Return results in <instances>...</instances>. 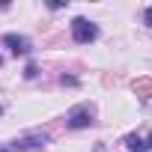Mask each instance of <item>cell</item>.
Wrapping results in <instances>:
<instances>
[{
	"mask_svg": "<svg viewBox=\"0 0 152 152\" xmlns=\"http://www.w3.org/2000/svg\"><path fill=\"white\" fill-rule=\"evenodd\" d=\"M66 122H69V128H90L96 122V110L90 104H78V107L69 110V119Z\"/></svg>",
	"mask_w": 152,
	"mask_h": 152,
	"instance_id": "obj_2",
	"label": "cell"
},
{
	"mask_svg": "<svg viewBox=\"0 0 152 152\" xmlns=\"http://www.w3.org/2000/svg\"><path fill=\"white\" fill-rule=\"evenodd\" d=\"M36 75H39V69H36V63H30V66L24 69V78H36Z\"/></svg>",
	"mask_w": 152,
	"mask_h": 152,
	"instance_id": "obj_7",
	"label": "cell"
},
{
	"mask_svg": "<svg viewBox=\"0 0 152 152\" xmlns=\"http://www.w3.org/2000/svg\"><path fill=\"white\" fill-rule=\"evenodd\" d=\"M0 113H3V107H0Z\"/></svg>",
	"mask_w": 152,
	"mask_h": 152,
	"instance_id": "obj_11",
	"label": "cell"
},
{
	"mask_svg": "<svg viewBox=\"0 0 152 152\" xmlns=\"http://www.w3.org/2000/svg\"><path fill=\"white\" fill-rule=\"evenodd\" d=\"M143 21H146V27H152V6L146 9V15H143Z\"/></svg>",
	"mask_w": 152,
	"mask_h": 152,
	"instance_id": "obj_9",
	"label": "cell"
},
{
	"mask_svg": "<svg viewBox=\"0 0 152 152\" xmlns=\"http://www.w3.org/2000/svg\"><path fill=\"white\" fill-rule=\"evenodd\" d=\"M125 149L128 152H149V146H146V140L140 134H128L125 137Z\"/></svg>",
	"mask_w": 152,
	"mask_h": 152,
	"instance_id": "obj_5",
	"label": "cell"
},
{
	"mask_svg": "<svg viewBox=\"0 0 152 152\" xmlns=\"http://www.w3.org/2000/svg\"><path fill=\"white\" fill-rule=\"evenodd\" d=\"M146 146H149V149H152V134H149V137H146Z\"/></svg>",
	"mask_w": 152,
	"mask_h": 152,
	"instance_id": "obj_10",
	"label": "cell"
},
{
	"mask_svg": "<svg viewBox=\"0 0 152 152\" xmlns=\"http://www.w3.org/2000/svg\"><path fill=\"white\" fill-rule=\"evenodd\" d=\"M45 143H48V134L36 131V134H27V137H18V140L12 143V149H42Z\"/></svg>",
	"mask_w": 152,
	"mask_h": 152,
	"instance_id": "obj_4",
	"label": "cell"
},
{
	"mask_svg": "<svg viewBox=\"0 0 152 152\" xmlns=\"http://www.w3.org/2000/svg\"><path fill=\"white\" fill-rule=\"evenodd\" d=\"M131 87H134V93H137L143 102H146V99H152V81H149V78H140V81H134Z\"/></svg>",
	"mask_w": 152,
	"mask_h": 152,
	"instance_id": "obj_6",
	"label": "cell"
},
{
	"mask_svg": "<svg viewBox=\"0 0 152 152\" xmlns=\"http://www.w3.org/2000/svg\"><path fill=\"white\" fill-rule=\"evenodd\" d=\"M60 81H63V84H69V87H75V84H78V81H75V78H72V75H63V78H60Z\"/></svg>",
	"mask_w": 152,
	"mask_h": 152,
	"instance_id": "obj_8",
	"label": "cell"
},
{
	"mask_svg": "<svg viewBox=\"0 0 152 152\" xmlns=\"http://www.w3.org/2000/svg\"><path fill=\"white\" fill-rule=\"evenodd\" d=\"M72 39L78 45H90L99 39V27L90 21V18H75L72 21Z\"/></svg>",
	"mask_w": 152,
	"mask_h": 152,
	"instance_id": "obj_1",
	"label": "cell"
},
{
	"mask_svg": "<svg viewBox=\"0 0 152 152\" xmlns=\"http://www.w3.org/2000/svg\"><path fill=\"white\" fill-rule=\"evenodd\" d=\"M3 45L15 54V57H24V54H30V39H24V36H15V33H6L3 36Z\"/></svg>",
	"mask_w": 152,
	"mask_h": 152,
	"instance_id": "obj_3",
	"label": "cell"
},
{
	"mask_svg": "<svg viewBox=\"0 0 152 152\" xmlns=\"http://www.w3.org/2000/svg\"><path fill=\"white\" fill-rule=\"evenodd\" d=\"M0 63H3V60H0Z\"/></svg>",
	"mask_w": 152,
	"mask_h": 152,
	"instance_id": "obj_12",
	"label": "cell"
}]
</instances>
